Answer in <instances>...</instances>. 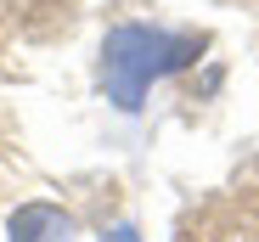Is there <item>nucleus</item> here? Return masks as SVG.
<instances>
[{"label": "nucleus", "instance_id": "nucleus-2", "mask_svg": "<svg viewBox=\"0 0 259 242\" xmlns=\"http://www.w3.org/2000/svg\"><path fill=\"white\" fill-rule=\"evenodd\" d=\"M12 242H73V220L51 203H23L12 214Z\"/></svg>", "mask_w": 259, "mask_h": 242}, {"label": "nucleus", "instance_id": "nucleus-1", "mask_svg": "<svg viewBox=\"0 0 259 242\" xmlns=\"http://www.w3.org/2000/svg\"><path fill=\"white\" fill-rule=\"evenodd\" d=\"M197 57H203V34L163 23H118L102 39V90L118 113H141L158 79L192 68Z\"/></svg>", "mask_w": 259, "mask_h": 242}, {"label": "nucleus", "instance_id": "nucleus-3", "mask_svg": "<svg viewBox=\"0 0 259 242\" xmlns=\"http://www.w3.org/2000/svg\"><path fill=\"white\" fill-rule=\"evenodd\" d=\"M102 242H141V236H136V225H107Z\"/></svg>", "mask_w": 259, "mask_h": 242}]
</instances>
